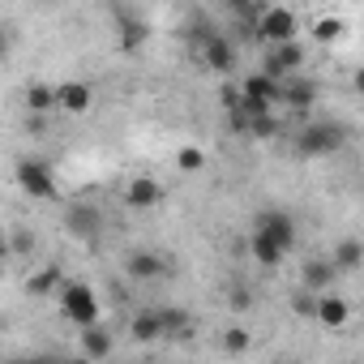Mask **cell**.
I'll return each instance as SVG.
<instances>
[{"mask_svg": "<svg viewBox=\"0 0 364 364\" xmlns=\"http://www.w3.org/2000/svg\"><path fill=\"white\" fill-rule=\"evenodd\" d=\"M129 334L137 343H159L163 338V321H159V309H141L133 321H129Z\"/></svg>", "mask_w": 364, "mask_h": 364, "instance_id": "obj_18", "label": "cell"}, {"mask_svg": "<svg viewBox=\"0 0 364 364\" xmlns=\"http://www.w3.org/2000/svg\"><path fill=\"white\" fill-rule=\"evenodd\" d=\"M112 14H116V22H120V48H124V52H137V48L146 43V35H150L146 18H141L137 9H124V5H116Z\"/></svg>", "mask_w": 364, "mask_h": 364, "instance_id": "obj_9", "label": "cell"}, {"mask_svg": "<svg viewBox=\"0 0 364 364\" xmlns=\"http://www.w3.org/2000/svg\"><path fill=\"white\" fill-rule=\"evenodd\" d=\"M198 48H202V65H206L210 73L228 77V73L236 69V43H232L228 35H219V31H206V35H198Z\"/></svg>", "mask_w": 364, "mask_h": 364, "instance_id": "obj_6", "label": "cell"}, {"mask_svg": "<svg viewBox=\"0 0 364 364\" xmlns=\"http://www.w3.org/2000/svg\"><path fill=\"white\" fill-rule=\"evenodd\" d=\"M26 107H31L35 116H43V112H52V107H60V99H56V86L31 82V86H26Z\"/></svg>", "mask_w": 364, "mask_h": 364, "instance_id": "obj_22", "label": "cell"}, {"mask_svg": "<svg viewBox=\"0 0 364 364\" xmlns=\"http://www.w3.org/2000/svg\"><path fill=\"white\" fill-rule=\"evenodd\" d=\"M124 274L137 279V283H154V279H167V262L159 253H150V249H137V253H129Z\"/></svg>", "mask_w": 364, "mask_h": 364, "instance_id": "obj_11", "label": "cell"}, {"mask_svg": "<svg viewBox=\"0 0 364 364\" xmlns=\"http://www.w3.org/2000/svg\"><path fill=\"white\" fill-rule=\"evenodd\" d=\"M82 355H90L95 364L107 360V355H112V330H103V326L82 330Z\"/></svg>", "mask_w": 364, "mask_h": 364, "instance_id": "obj_20", "label": "cell"}, {"mask_svg": "<svg viewBox=\"0 0 364 364\" xmlns=\"http://www.w3.org/2000/svg\"><path fill=\"white\" fill-rule=\"evenodd\" d=\"M291 313H296V317H313V321H317V296L300 291V296L291 300Z\"/></svg>", "mask_w": 364, "mask_h": 364, "instance_id": "obj_28", "label": "cell"}, {"mask_svg": "<svg viewBox=\"0 0 364 364\" xmlns=\"http://www.w3.org/2000/svg\"><path fill=\"white\" fill-rule=\"evenodd\" d=\"M283 133V124H279V116L270 112V116H262V120H253V129H249V137L253 141H270V137H279Z\"/></svg>", "mask_w": 364, "mask_h": 364, "instance_id": "obj_27", "label": "cell"}, {"mask_svg": "<svg viewBox=\"0 0 364 364\" xmlns=\"http://www.w3.org/2000/svg\"><path fill=\"white\" fill-rule=\"evenodd\" d=\"M249 257H253L262 270H274V266H279L287 253H283L274 240H266V236H257V232H253V236H249Z\"/></svg>", "mask_w": 364, "mask_h": 364, "instance_id": "obj_19", "label": "cell"}, {"mask_svg": "<svg viewBox=\"0 0 364 364\" xmlns=\"http://www.w3.org/2000/svg\"><path fill=\"white\" fill-rule=\"evenodd\" d=\"M317 82L313 77H304V73H296V77H287L283 82V107H291V112H309L313 103H317Z\"/></svg>", "mask_w": 364, "mask_h": 364, "instance_id": "obj_12", "label": "cell"}, {"mask_svg": "<svg viewBox=\"0 0 364 364\" xmlns=\"http://www.w3.org/2000/svg\"><path fill=\"white\" fill-rule=\"evenodd\" d=\"M343 137H347V133H343L338 124H330V120H309V124L296 133L291 146H296L300 159H326V154H334V150L343 146Z\"/></svg>", "mask_w": 364, "mask_h": 364, "instance_id": "obj_2", "label": "cell"}, {"mask_svg": "<svg viewBox=\"0 0 364 364\" xmlns=\"http://www.w3.org/2000/svg\"><path fill=\"white\" fill-rule=\"evenodd\" d=\"M274 364H287V360H274Z\"/></svg>", "mask_w": 364, "mask_h": 364, "instance_id": "obj_33", "label": "cell"}, {"mask_svg": "<svg viewBox=\"0 0 364 364\" xmlns=\"http://www.w3.org/2000/svg\"><path fill=\"white\" fill-rule=\"evenodd\" d=\"M35 296H48V291H56V287H65V279H60V266H39L35 274H31V283H26Z\"/></svg>", "mask_w": 364, "mask_h": 364, "instance_id": "obj_23", "label": "cell"}, {"mask_svg": "<svg viewBox=\"0 0 364 364\" xmlns=\"http://www.w3.org/2000/svg\"><path fill=\"white\" fill-rule=\"evenodd\" d=\"M176 167L189 171V176L202 171V167H206V150H198V146H180V150H176Z\"/></svg>", "mask_w": 364, "mask_h": 364, "instance_id": "obj_24", "label": "cell"}, {"mask_svg": "<svg viewBox=\"0 0 364 364\" xmlns=\"http://www.w3.org/2000/svg\"><path fill=\"white\" fill-rule=\"evenodd\" d=\"M330 262L338 266V274H351V270H360V266H364V240H355V236H343V240L334 245Z\"/></svg>", "mask_w": 364, "mask_h": 364, "instance_id": "obj_16", "label": "cell"}, {"mask_svg": "<svg viewBox=\"0 0 364 364\" xmlns=\"http://www.w3.org/2000/svg\"><path fill=\"white\" fill-rule=\"evenodd\" d=\"M56 99H60V112H69V116H82V112H90V103H95V90H90L86 82H60V86H56Z\"/></svg>", "mask_w": 364, "mask_h": 364, "instance_id": "obj_15", "label": "cell"}, {"mask_svg": "<svg viewBox=\"0 0 364 364\" xmlns=\"http://www.w3.org/2000/svg\"><path fill=\"white\" fill-rule=\"evenodd\" d=\"M347 317H351V304H347L343 296H321V300H317V321H321L326 330H343Z\"/></svg>", "mask_w": 364, "mask_h": 364, "instance_id": "obj_17", "label": "cell"}, {"mask_svg": "<svg viewBox=\"0 0 364 364\" xmlns=\"http://www.w3.org/2000/svg\"><path fill=\"white\" fill-rule=\"evenodd\" d=\"M253 232H257V236H266V240H274L283 253L296 245V219H291L283 206H270V210H262V215H257V223H253Z\"/></svg>", "mask_w": 364, "mask_h": 364, "instance_id": "obj_8", "label": "cell"}, {"mask_svg": "<svg viewBox=\"0 0 364 364\" xmlns=\"http://www.w3.org/2000/svg\"><path fill=\"white\" fill-rule=\"evenodd\" d=\"M26 249H31V236L18 232V236H14V253H26Z\"/></svg>", "mask_w": 364, "mask_h": 364, "instance_id": "obj_30", "label": "cell"}, {"mask_svg": "<svg viewBox=\"0 0 364 364\" xmlns=\"http://www.w3.org/2000/svg\"><path fill=\"white\" fill-rule=\"evenodd\" d=\"M159 321H163V338H185L189 334V313L180 304H159Z\"/></svg>", "mask_w": 364, "mask_h": 364, "instance_id": "obj_21", "label": "cell"}, {"mask_svg": "<svg viewBox=\"0 0 364 364\" xmlns=\"http://www.w3.org/2000/svg\"><path fill=\"white\" fill-rule=\"evenodd\" d=\"M159 202H163V185H159V180H150V176L129 180V189H124V206H133V210H154Z\"/></svg>", "mask_w": 364, "mask_h": 364, "instance_id": "obj_14", "label": "cell"}, {"mask_svg": "<svg viewBox=\"0 0 364 364\" xmlns=\"http://www.w3.org/2000/svg\"><path fill=\"white\" fill-rule=\"evenodd\" d=\"M300 35V18L283 5H270L257 14V39H266V48H283V43H296Z\"/></svg>", "mask_w": 364, "mask_h": 364, "instance_id": "obj_3", "label": "cell"}, {"mask_svg": "<svg viewBox=\"0 0 364 364\" xmlns=\"http://www.w3.org/2000/svg\"><path fill=\"white\" fill-rule=\"evenodd\" d=\"M249 343H253V334H249L245 326L223 330V351H228V355H245V351H249Z\"/></svg>", "mask_w": 364, "mask_h": 364, "instance_id": "obj_25", "label": "cell"}, {"mask_svg": "<svg viewBox=\"0 0 364 364\" xmlns=\"http://www.w3.org/2000/svg\"><path fill=\"white\" fill-rule=\"evenodd\" d=\"M343 35V18H321L313 22V43H334Z\"/></svg>", "mask_w": 364, "mask_h": 364, "instance_id": "obj_26", "label": "cell"}, {"mask_svg": "<svg viewBox=\"0 0 364 364\" xmlns=\"http://www.w3.org/2000/svg\"><path fill=\"white\" fill-rule=\"evenodd\" d=\"M228 300H232V309H253V291H249L245 283H232V291H228Z\"/></svg>", "mask_w": 364, "mask_h": 364, "instance_id": "obj_29", "label": "cell"}, {"mask_svg": "<svg viewBox=\"0 0 364 364\" xmlns=\"http://www.w3.org/2000/svg\"><path fill=\"white\" fill-rule=\"evenodd\" d=\"M99 313H103V304H99L95 287H86V283H65L60 287V317L69 326L90 330V326H99Z\"/></svg>", "mask_w": 364, "mask_h": 364, "instance_id": "obj_1", "label": "cell"}, {"mask_svg": "<svg viewBox=\"0 0 364 364\" xmlns=\"http://www.w3.org/2000/svg\"><path fill=\"white\" fill-rule=\"evenodd\" d=\"M338 279V266L330 262V257H309L304 266H300V287L313 296V291H326L330 283Z\"/></svg>", "mask_w": 364, "mask_h": 364, "instance_id": "obj_13", "label": "cell"}, {"mask_svg": "<svg viewBox=\"0 0 364 364\" xmlns=\"http://www.w3.org/2000/svg\"><path fill=\"white\" fill-rule=\"evenodd\" d=\"M18 185H22L26 198H35V202H52V198H56L52 163H48V159H22V163H18Z\"/></svg>", "mask_w": 364, "mask_h": 364, "instance_id": "obj_4", "label": "cell"}, {"mask_svg": "<svg viewBox=\"0 0 364 364\" xmlns=\"http://www.w3.org/2000/svg\"><path fill=\"white\" fill-rule=\"evenodd\" d=\"M296 69H304V43H283V48H266L262 56V73H270L274 82H287L296 77Z\"/></svg>", "mask_w": 364, "mask_h": 364, "instance_id": "obj_7", "label": "cell"}, {"mask_svg": "<svg viewBox=\"0 0 364 364\" xmlns=\"http://www.w3.org/2000/svg\"><path fill=\"white\" fill-rule=\"evenodd\" d=\"M351 86H355V95H364V69H355V77H351Z\"/></svg>", "mask_w": 364, "mask_h": 364, "instance_id": "obj_31", "label": "cell"}, {"mask_svg": "<svg viewBox=\"0 0 364 364\" xmlns=\"http://www.w3.org/2000/svg\"><path fill=\"white\" fill-rule=\"evenodd\" d=\"M60 364H95V360H90V355H82V351H77V355H69V360H60Z\"/></svg>", "mask_w": 364, "mask_h": 364, "instance_id": "obj_32", "label": "cell"}, {"mask_svg": "<svg viewBox=\"0 0 364 364\" xmlns=\"http://www.w3.org/2000/svg\"><path fill=\"white\" fill-rule=\"evenodd\" d=\"M65 232L73 236V240H82V245H90V240H99L103 236V228H107V219H103V210L99 206H90V202H73V206H65Z\"/></svg>", "mask_w": 364, "mask_h": 364, "instance_id": "obj_5", "label": "cell"}, {"mask_svg": "<svg viewBox=\"0 0 364 364\" xmlns=\"http://www.w3.org/2000/svg\"><path fill=\"white\" fill-rule=\"evenodd\" d=\"M240 95L245 99H257V103H266V107H279L283 103V82H274L270 73H249L245 82H240Z\"/></svg>", "mask_w": 364, "mask_h": 364, "instance_id": "obj_10", "label": "cell"}]
</instances>
